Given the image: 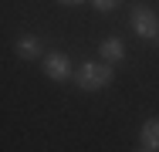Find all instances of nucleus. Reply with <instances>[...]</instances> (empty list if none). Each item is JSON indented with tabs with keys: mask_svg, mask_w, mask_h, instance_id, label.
Returning <instances> with one entry per match:
<instances>
[{
	"mask_svg": "<svg viewBox=\"0 0 159 152\" xmlns=\"http://www.w3.org/2000/svg\"><path fill=\"white\" fill-rule=\"evenodd\" d=\"M58 3H64V7H78V3H85V0H58Z\"/></svg>",
	"mask_w": 159,
	"mask_h": 152,
	"instance_id": "obj_8",
	"label": "nucleus"
},
{
	"mask_svg": "<svg viewBox=\"0 0 159 152\" xmlns=\"http://www.w3.org/2000/svg\"><path fill=\"white\" fill-rule=\"evenodd\" d=\"M156 44H159V37H156Z\"/></svg>",
	"mask_w": 159,
	"mask_h": 152,
	"instance_id": "obj_9",
	"label": "nucleus"
},
{
	"mask_svg": "<svg viewBox=\"0 0 159 152\" xmlns=\"http://www.w3.org/2000/svg\"><path fill=\"white\" fill-rule=\"evenodd\" d=\"M132 30H135L142 41H156V37H159V17H156V10L146 7V3L132 7Z\"/></svg>",
	"mask_w": 159,
	"mask_h": 152,
	"instance_id": "obj_2",
	"label": "nucleus"
},
{
	"mask_svg": "<svg viewBox=\"0 0 159 152\" xmlns=\"http://www.w3.org/2000/svg\"><path fill=\"white\" fill-rule=\"evenodd\" d=\"M112 78H115V71H112L108 61H85L75 71V85L81 91H102L112 85Z\"/></svg>",
	"mask_w": 159,
	"mask_h": 152,
	"instance_id": "obj_1",
	"label": "nucleus"
},
{
	"mask_svg": "<svg viewBox=\"0 0 159 152\" xmlns=\"http://www.w3.org/2000/svg\"><path fill=\"white\" fill-rule=\"evenodd\" d=\"M139 149L142 152H159V118H149L139 132Z\"/></svg>",
	"mask_w": 159,
	"mask_h": 152,
	"instance_id": "obj_4",
	"label": "nucleus"
},
{
	"mask_svg": "<svg viewBox=\"0 0 159 152\" xmlns=\"http://www.w3.org/2000/svg\"><path fill=\"white\" fill-rule=\"evenodd\" d=\"M92 3H95V10H102V14H108V10H115V7L122 3V0H92Z\"/></svg>",
	"mask_w": 159,
	"mask_h": 152,
	"instance_id": "obj_7",
	"label": "nucleus"
},
{
	"mask_svg": "<svg viewBox=\"0 0 159 152\" xmlns=\"http://www.w3.org/2000/svg\"><path fill=\"white\" fill-rule=\"evenodd\" d=\"M102 61H108V64H119V61H125V44H122L119 37H108V41H102Z\"/></svg>",
	"mask_w": 159,
	"mask_h": 152,
	"instance_id": "obj_5",
	"label": "nucleus"
},
{
	"mask_svg": "<svg viewBox=\"0 0 159 152\" xmlns=\"http://www.w3.org/2000/svg\"><path fill=\"white\" fill-rule=\"evenodd\" d=\"M41 68H44V74H48L51 81H68V78L75 74V64H71V58H68L64 51H51Z\"/></svg>",
	"mask_w": 159,
	"mask_h": 152,
	"instance_id": "obj_3",
	"label": "nucleus"
},
{
	"mask_svg": "<svg viewBox=\"0 0 159 152\" xmlns=\"http://www.w3.org/2000/svg\"><path fill=\"white\" fill-rule=\"evenodd\" d=\"M17 54L24 61L41 58V41H37V37H20V41H17Z\"/></svg>",
	"mask_w": 159,
	"mask_h": 152,
	"instance_id": "obj_6",
	"label": "nucleus"
}]
</instances>
